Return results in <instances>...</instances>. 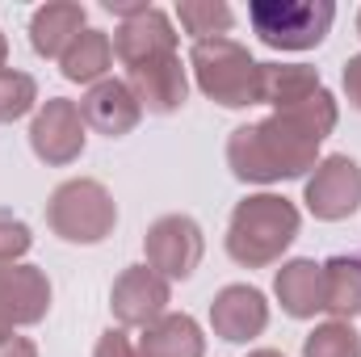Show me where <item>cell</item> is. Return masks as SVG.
Masks as SVG:
<instances>
[{"label":"cell","mask_w":361,"mask_h":357,"mask_svg":"<svg viewBox=\"0 0 361 357\" xmlns=\"http://www.w3.org/2000/svg\"><path fill=\"white\" fill-rule=\"evenodd\" d=\"M332 126H336V101L328 89H319L302 105L277 109L265 122L231 131L227 164L240 181H257V185L302 177L307 169H315L319 143L332 135Z\"/></svg>","instance_id":"obj_1"},{"label":"cell","mask_w":361,"mask_h":357,"mask_svg":"<svg viewBox=\"0 0 361 357\" xmlns=\"http://www.w3.org/2000/svg\"><path fill=\"white\" fill-rule=\"evenodd\" d=\"M298 236V210L281 193H252L231 210L227 253L248 269L273 265Z\"/></svg>","instance_id":"obj_2"},{"label":"cell","mask_w":361,"mask_h":357,"mask_svg":"<svg viewBox=\"0 0 361 357\" xmlns=\"http://www.w3.org/2000/svg\"><path fill=\"white\" fill-rule=\"evenodd\" d=\"M189 68L197 76V89L210 101H219L227 109L261 105V63L248 55V47H240L231 38H202V42H193Z\"/></svg>","instance_id":"obj_3"},{"label":"cell","mask_w":361,"mask_h":357,"mask_svg":"<svg viewBox=\"0 0 361 357\" xmlns=\"http://www.w3.org/2000/svg\"><path fill=\"white\" fill-rule=\"evenodd\" d=\"M47 223L68 244H101L118 223V206H114V198H109V189L101 181L76 177V181H63L51 193Z\"/></svg>","instance_id":"obj_4"},{"label":"cell","mask_w":361,"mask_h":357,"mask_svg":"<svg viewBox=\"0 0 361 357\" xmlns=\"http://www.w3.org/2000/svg\"><path fill=\"white\" fill-rule=\"evenodd\" d=\"M252 30L273 51H307L319 47L324 34L332 30L336 4L328 0H257L248 8Z\"/></svg>","instance_id":"obj_5"},{"label":"cell","mask_w":361,"mask_h":357,"mask_svg":"<svg viewBox=\"0 0 361 357\" xmlns=\"http://www.w3.org/2000/svg\"><path fill=\"white\" fill-rule=\"evenodd\" d=\"M147 265L156 269L164 282H185L193 269L202 265V253H206V240H202V227L189 219V214H164L147 227Z\"/></svg>","instance_id":"obj_6"},{"label":"cell","mask_w":361,"mask_h":357,"mask_svg":"<svg viewBox=\"0 0 361 357\" xmlns=\"http://www.w3.org/2000/svg\"><path fill=\"white\" fill-rule=\"evenodd\" d=\"M307 210L324 223H341L349 214H357L361 206V164L349 156H328L315 164V177L307 181L302 193Z\"/></svg>","instance_id":"obj_7"},{"label":"cell","mask_w":361,"mask_h":357,"mask_svg":"<svg viewBox=\"0 0 361 357\" xmlns=\"http://www.w3.org/2000/svg\"><path fill=\"white\" fill-rule=\"evenodd\" d=\"M30 147L38 160L47 164H72L80 152H85V118H80V105L68 101V97H51L34 122H30Z\"/></svg>","instance_id":"obj_8"},{"label":"cell","mask_w":361,"mask_h":357,"mask_svg":"<svg viewBox=\"0 0 361 357\" xmlns=\"http://www.w3.org/2000/svg\"><path fill=\"white\" fill-rule=\"evenodd\" d=\"M51 311V282L38 265H0V341Z\"/></svg>","instance_id":"obj_9"},{"label":"cell","mask_w":361,"mask_h":357,"mask_svg":"<svg viewBox=\"0 0 361 357\" xmlns=\"http://www.w3.org/2000/svg\"><path fill=\"white\" fill-rule=\"evenodd\" d=\"M169 307V282L152 265H130L109 290V311L122 328H147Z\"/></svg>","instance_id":"obj_10"},{"label":"cell","mask_w":361,"mask_h":357,"mask_svg":"<svg viewBox=\"0 0 361 357\" xmlns=\"http://www.w3.org/2000/svg\"><path fill=\"white\" fill-rule=\"evenodd\" d=\"M126 85L139 97V105L152 109V114H173L189 97V80H185V68H180L177 51L143 59V63H130L126 68Z\"/></svg>","instance_id":"obj_11"},{"label":"cell","mask_w":361,"mask_h":357,"mask_svg":"<svg viewBox=\"0 0 361 357\" xmlns=\"http://www.w3.org/2000/svg\"><path fill=\"white\" fill-rule=\"evenodd\" d=\"M210 324H214V337H223L231 345H244V341L265 332L269 303L257 286H223L210 303Z\"/></svg>","instance_id":"obj_12"},{"label":"cell","mask_w":361,"mask_h":357,"mask_svg":"<svg viewBox=\"0 0 361 357\" xmlns=\"http://www.w3.org/2000/svg\"><path fill=\"white\" fill-rule=\"evenodd\" d=\"M80 118H85V126H92L97 135L122 139V135H130L139 126L143 105H139V97L130 92L126 80H97L85 92V101H80Z\"/></svg>","instance_id":"obj_13"},{"label":"cell","mask_w":361,"mask_h":357,"mask_svg":"<svg viewBox=\"0 0 361 357\" xmlns=\"http://www.w3.org/2000/svg\"><path fill=\"white\" fill-rule=\"evenodd\" d=\"M114 51L118 59L130 68V63H143V59H156V55H173L177 51V34H173V21L169 13L160 8H143L135 17H126L114 34Z\"/></svg>","instance_id":"obj_14"},{"label":"cell","mask_w":361,"mask_h":357,"mask_svg":"<svg viewBox=\"0 0 361 357\" xmlns=\"http://www.w3.org/2000/svg\"><path fill=\"white\" fill-rule=\"evenodd\" d=\"M85 4L76 0H55V4H42L30 21V42L42 59H63V51L85 34Z\"/></svg>","instance_id":"obj_15"},{"label":"cell","mask_w":361,"mask_h":357,"mask_svg":"<svg viewBox=\"0 0 361 357\" xmlns=\"http://www.w3.org/2000/svg\"><path fill=\"white\" fill-rule=\"evenodd\" d=\"M277 303L286 315L294 320H311L315 311H324V265L315 261H286L273 277Z\"/></svg>","instance_id":"obj_16"},{"label":"cell","mask_w":361,"mask_h":357,"mask_svg":"<svg viewBox=\"0 0 361 357\" xmlns=\"http://www.w3.org/2000/svg\"><path fill=\"white\" fill-rule=\"evenodd\" d=\"M139 353L143 357H202L206 353V337H202L193 315H160L156 324L143 328Z\"/></svg>","instance_id":"obj_17"},{"label":"cell","mask_w":361,"mask_h":357,"mask_svg":"<svg viewBox=\"0 0 361 357\" xmlns=\"http://www.w3.org/2000/svg\"><path fill=\"white\" fill-rule=\"evenodd\" d=\"M319 89L324 85H319L315 68H307V63H261V101L273 109L302 105Z\"/></svg>","instance_id":"obj_18"},{"label":"cell","mask_w":361,"mask_h":357,"mask_svg":"<svg viewBox=\"0 0 361 357\" xmlns=\"http://www.w3.org/2000/svg\"><path fill=\"white\" fill-rule=\"evenodd\" d=\"M324 311L345 324L361 315V257H332L324 265Z\"/></svg>","instance_id":"obj_19"},{"label":"cell","mask_w":361,"mask_h":357,"mask_svg":"<svg viewBox=\"0 0 361 357\" xmlns=\"http://www.w3.org/2000/svg\"><path fill=\"white\" fill-rule=\"evenodd\" d=\"M109 59H114L109 38H105L101 30H85V34L63 51L59 68H63V76L76 80V85H97V80L109 72Z\"/></svg>","instance_id":"obj_20"},{"label":"cell","mask_w":361,"mask_h":357,"mask_svg":"<svg viewBox=\"0 0 361 357\" xmlns=\"http://www.w3.org/2000/svg\"><path fill=\"white\" fill-rule=\"evenodd\" d=\"M177 17L197 42H202V38H223V34L231 30V21H235L223 0H180Z\"/></svg>","instance_id":"obj_21"},{"label":"cell","mask_w":361,"mask_h":357,"mask_svg":"<svg viewBox=\"0 0 361 357\" xmlns=\"http://www.w3.org/2000/svg\"><path fill=\"white\" fill-rule=\"evenodd\" d=\"M302 357H361V337L353 332V324L328 320L302 341Z\"/></svg>","instance_id":"obj_22"},{"label":"cell","mask_w":361,"mask_h":357,"mask_svg":"<svg viewBox=\"0 0 361 357\" xmlns=\"http://www.w3.org/2000/svg\"><path fill=\"white\" fill-rule=\"evenodd\" d=\"M34 101H38V85H34V76H25V72H0V122H17V118H25L30 109H34Z\"/></svg>","instance_id":"obj_23"},{"label":"cell","mask_w":361,"mask_h":357,"mask_svg":"<svg viewBox=\"0 0 361 357\" xmlns=\"http://www.w3.org/2000/svg\"><path fill=\"white\" fill-rule=\"evenodd\" d=\"M30 244H34L30 227H25L21 219L0 214V265H13L17 257H25V253H30Z\"/></svg>","instance_id":"obj_24"},{"label":"cell","mask_w":361,"mask_h":357,"mask_svg":"<svg viewBox=\"0 0 361 357\" xmlns=\"http://www.w3.org/2000/svg\"><path fill=\"white\" fill-rule=\"evenodd\" d=\"M92 357H143V353H139V345L122 328H105L101 341H97V349H92Z\"/></svg>","instance_id":"obj_25"},{"label":"cell","mask_w":361,"mask_h":357,"mask_svg":"<svg viewBox=\"0 0 361 357\" xmlns=\"http://www.w3.org/2000/svg\"><path fill=\"white\" fill-rule=\"evenodd\" d=\"M345 92H349V101L361 109V55H353L345 63Z\"/></svg>","instance_id":"obj_26"},{"label":"cell","mask_w":361,"mask_h":357,"mask_svg":"<svg viewBox=\"0 0 361 357\" xmlns=\"http://www.w3.org/2000/svg\"><path fill=\"white\" fill-rule=\"evenodd\" d=\"M0 357H38V349H34V341H25V337H4V341H0Z\"/></svg>","instance_id":"obj_27"},{"label":"cell","mask_w":361,"mask_h":357,"mask_svg":"<svg viewBox=\"0 0 361 357\" xmlns=\"http://www.w3.org/2000/svg\"><path fill=\"white\" fill-rule=\"evenodd\" d=\"M4 59H8V42H4V34H0V72H4Z\"/></svg>","instance_id":"obj_28"},{"label":"cell","mask_w":361,"mask_h":357,"mask_svg":"<svg viewBox=\"0 0 361 357\" xmlns=\"http://www.w3.org/2000/svg\"><path fill=\"white\" fill-rule=\"evenodd\" d=\"M248 357H281L277 349H257V353H248Z\"/></svg>","instance_id":"obj_29"},{"label":"cell","mask_w":361,"mask_h":357,"mask_svg":"<svg viewBox=\"0 0 361 357\" xmlns=\"http://www.w3.org/2000/svg\"><path fill=\"white\" fill-rule=\"evenodd\" d=\"M357 34H361V13H357Z\"/></svg>","instance_id":"obj_30"}]
</instances>
